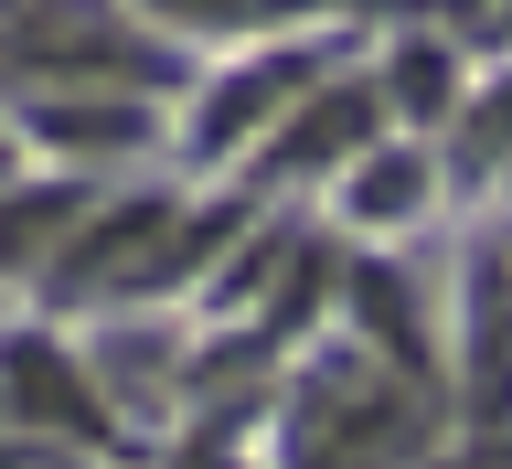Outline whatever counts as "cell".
<instances>
[{
  "label": "cell",
  "mask_w": 512,
  "mask_h": 469,
  "mask_svg": "<svg viewBox=\"0 0 512 469\" xmlns=\"http://www.w3.org/2000/svg\"><path fill=\"white\" fill-rule=\"evenodd\" d=\"M22 43H43L32 64H86V75H96V64H128V43H118V32H96V22H32Z\"/></svg>",
  "instance_id": "cell-2"
},
{
  "label": "cell",
  "mask_w": 512,
  "mask_h": 469,
  "mask_svg": "<svg viewBox=\"0 0 512 469\" xmlns=\"http://www.w3.org/2000/svg\"><path fill=\"white\" fill-rule=\"evenodd\" d=\"M11 384H22V406H32V416H54V427H86V438H96V406H86V384L64 374L54 352H11Z\"/></svg>",
  "instance_id": "cell-1"
},
{
  "label": "cell",
  "mask_w": 512,
  "mask_h": 469,
  "mask_svg": "<svg viewBox=\"0 0 512 469\" xmlns=\"http://www.w3.org/2000/svg\"><path fill=\"white\" fill-rule=\"evenodd\" d=\"M352 139H363V96H331V107H310V118H299V139H288V150L320 160V150H352Z\"/></svg>",
  "instance_id": "cell-3"
},
{
  "label": "cell",
  "mask_w": 512,
  "mask_h": 469,
  "mask_svg": "<svg viewBox=\"0 0 512 469\" xmlns=\"http://www.w3.org/2000/svg\"><path fill=\"white\" fill-rule=\"evenodd\" d=\"M43 128H54L64 150H118V139H128V118H96V107H86V118H75V107H54Z\"/></svg>",
  "instance_id": "cell-4"
}]
</instances>
